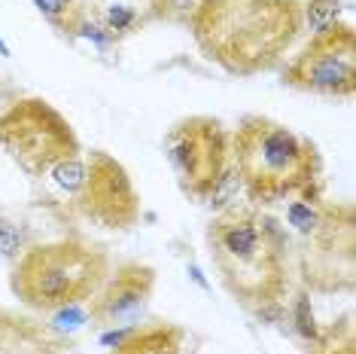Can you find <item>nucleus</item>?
<instances>
[{
    "label": "nucleus",
    "mask_w": 356,
    "mask_h": 354,
    "mask_svg": "<svg viewBox=\"0 0 356 354\" xmlns=\"http://www.w3.org/2000/svg\"><path fill=\"white\" fill-rule=\"evenodd\" d=\"M207 251L222 287L247 311L289 293V238L262 208H229L207 223Z\"/></svg>",
    "instance_id": "nucleus-2"
},
{
    "label": "nucleus",
    "mask_w": 356,
    "mask_h": 354,
    "mask_svg": "<svg viewBox=\"0 0 356 354\" xmlns=\"http://www.w3.org/2000/svg\"><path fill=\"white\" fill-rule=\"evenodd\" d=\"M95 19L101 22L104 31H107L113 40H119V43H122L125 37L140 34V31L152 22V15L134 10V6H128V3H107V6H101V10L95 13Z\"/></svg>",
    "instance_id": "nucleus-12"
},
{
    "label": "nucleus",
    "mask_w": 356,
    "mask_h": 354,
    "mask_svg": "<svg viewBox=\"0 0 356 354\" xmlns=\"http://www.w3.org/2000/svg\"><path fill=\"white\" fill-rule=\"evenodd\" d=\"M232 165L238 168L253 208H271L323 183L317 144L262 114L241 116L229 134Z\"/></svg>",
    "instance_id": "nucleus-3"
},
{
    "label": "nucleus",
    "mask_w": 356,
    "mask_h": 354,
    "mask_svg": "<svg viewBox=\"0 0 356 354\" xmlns=\"http://www.w3.org/2000/svg\"><path fill=\"white\" fill-rule=\"evenodd\" d=\"M46 177L64 211L83 217L92 226L122 232L140 220V196L131 174L107 150H92L86 156L76 153L58 162Z\"/></svg>",
    "instance_id": "nucleus-5"
},
{
    "label": "nucleus",
    "mask_w": 356,
    "mask_h": 354,
    "mask_svg": "<svg viewBox=\"0 0 356 354\" xmlns=\"http://www.w3.org/2000/svg\"><path fill=\"white\" fill-rule=\"evenodd\" d=\"M74 40H86L98 55H113L119 49V40H113L107 31H104L101 22L95 19V13H88V10L83 13V19H79V25L74 31Z\"/></svg>",
    "instance_id": "nucleus-17"
},
{
    "label": "nucleus",
    "mask_w": 356,
    "mask_h": 354,
    "mask_svg": "<svg viewBox=\"0 0 356 354\" xmlns=\"http://www.w3.org/2000/svg\"><path fill=\"white\" fill-rule=\"evenodd\" d=\"M286 315H289V327L296 330V336L305 345L314 348V345L323 342V333H326V330L317 324V315H314V305H311V293L307 291H298L293 296V305L286 309Z\"/></svg>",
    "instance_id": "nucleus-14"
},
{
    "label": "nucleus",
    "mask_w": 356,
    "mask_h": 354,
    "mask_svg": "<svg viewBox=\"0 0 356 354\" xmlns=\"http://www.w3.org/2000/svg\"><path fill=\"white\" fill-rule=\"evenodd\" d=\"M207 61L229 77H256L277 64L302 34L298 0H201L189 22Z\"/></svg>",
    "instance_id": "nucleus-1"
},
{
    "label": "nucleus",
    "mask_w": 356,
    "mask_h": 354,
    "mask_svg": "<svg viewBox=\"0 0 356 354\" xmlns=\"http://www.w3.org/2000/svg\"><path fill=\"white\" fill-rule=\"evenodd\" d=\"M344 324H347V318L341 321V327ZM341 327L326 330V333H323V342L314 345L311 354H356V348H353V330H350V333H344V339H338Z\"/></svg>",
    "instance_id": "nucleus-20"
},
{
    "label": "nucleus",
    "mask_w": 356,
    "mask_h": 354,
    "mask_svg": "<svg viewBox=\"0 0 356 354\" xmlns=\"http://www.w3.org/2000/svg\"><path fill=\"white\" fill-rule=\"evenodd\" d=\"M353 229L356 211L353 205H332L326 223L320 232H314L307 241V251L302 254V278L311 291L335 293L350 291L353 284Z\"/></svg>",
    "instance_id": "nucleus-9"
},
{
    "label": "nucleus",
    "mask_w": 356,
    "mask_h": 354,
    "mask_svg": "<svg viewBox=\"0 0 356 354\" xmlns=\"http://www.w3.org/2000/svg\"><path fill=\"white\" fill-rule=\"evenodd\" d=\"M0 150L19 171L40 180L58 162L83 153V144L55 104L37 95H19L0 110Z\"/></svg>",
    "instance_id": "nucleus-6"
},
{
    "label": "nucleus",
    "mask_w": 356,
    "mask_h": 354,
    "mask_svg": "<svg viewBox=\"0 0 356 354\" xmlns=\"http://www.w3.org/2000/svg\"><path fill=\"white\" fill-rule=\"evenodd\" d=\"M341 0H307V3H302V28L311 31V37L323 34V31L335 28L341 22Z\"/></svg>",
    "instance_id": "nucleus-15"
},
{
    "label": "nucleus",
    "mask_w": 356,
    "mask_h": 354,
    "mask_svg": "<svg viewBox=\"0 0 356 354\" xmlns=\"http://www.w3.org/2000/svg\"><path fill=\"white\" fill-rule=\"evenodd\" d=\"M244 190V183H241V174L238 168L229 162V168L220 174V180L213 183V190H210V196L204 199V205H210L213 211H229L238 202V192Z\"/></svg>",
    "instance_id": "nucleus-16"
},
{
    "label": "nucleus",
    "mask_w": 356,
    "mask_h": 354,
    "mask_svg": "<svg viewBox=\"0 0 356 354\" xmlns=\"http://www.w3.org/2000/svg\"><path fill=\"white\" fill-rule=\"evenodd\" d=\"M19 95H22V92H15V88H10V86L0 83V110H3L6 104H13L15 98H19Z\"/></svg>",
    "instance_id": "nucleus-21"
},
{
    "label": "nucleus",
    "mask_w": 356,
    "mask_h": 354,
    "mask_svg": "<svg viewBox=\"0 0 356 354\" xmlns=\"http://www.w3.org/2000/svg\"><path fill=\"white\" fill-rule=\"evenodd\" d=\"M31 3H34V10L43 15L46 22H49L52 31H58L61 37L74 40V31L86 13L83 0H31Z\"/></svg>",
    "instance_id": "nucleus-13"
},
{
    "label": "nucleus",
    "mask_w": 356,
    "mask_h": 354,
    "mask_svg": "<svg viewBox=\"0 0 356 354\" xmlns=\"http://www.w3.org/2000/svg\"><path fill=\"white\" fill-rule=\"evenodd\" d=\"M0 55H10V46H6L3 40H0Z\"/></svg>",
    "instance_id": "nucleus-22"
},
{
    "label": "nucleus",
    "mask_w": 356,
    "mask_h": 354,
    "mask_svg": "<svg viewBox=\"0 0 356 354\" xmlns=\"http://www.w3.org/2000/svg\"><path fill=\"white\" fill-rule=\"evenodd\" d=\"M110 278V256L79 238L43 241L13 260L10 291L28 309L52 315L67 305H86Z\"/></svg>",
    "instance_id": "nucleus-4"
},
{
    "label": "nucleus",
    "mask_w": 356,
    "mask_h": 354,
    "mask_svg": "<svg viewBox=\"0 0 356 354\" xmlns=\"http://www.w3.org/2000/svg\"><path fill=\"white\" fill-rule=\"evenodd\" d=\"M25 247H31L28 232L22 229L19 223H13L10 217L0 214V256H3V260H19V256L25 254Z\"/></svg>",
    "instance_id": "nucleus-19"
},
{
    "label": "nucleus",
    "mask_w": 356,
    "mask_h": 354,
    "mask_svg": "<svg viewBox=\"0 0 356 354\" xmlns=\"http://www.w3.org/2000/svg\"><path fill=\"white\" fill-rule=\"evenodd\" d=\"M152 291H156V269L152 266L140 260L119 263L116 272H110V278L104 281L101 291L86 302L88 321L101 327H122L125 321L137 318L147 309Z\"/></svg>",
    "instance_id": "nucleus-10"
},
{
    "label": "nucleus",
    "mask_w": 356,
    "mask_h": 354,
    "mask_svg": "<svg viewBox=\"0 0 356 354\" xmlns=\"http://www.w3.org/2000/svg\"><path fill=\"white\" fill-rule=\"evenodd\" d=\"M201 0H149V15L152 19H165L171 25H186L189 28L192 15H195Z\"/></svg>",
    "instance_id": "nucleus-18"
},
{
    "label": "nucleus",
    "mask_w": 356,
    "mask_h": 354,
    "mask_svg": "<svg viewBox=\"0 0 356 354\" xmlns=\"http://www.w3.org/2000/svg\"><path fill=\"white\" fill-rule=\"evenodd\" d=\"M186 330L171 321H149V324L122 327L119 342L110 354H183Z\"/></svg>",
    "instance_id": "nucleus-11"
},
{
    "label": "nucleus",
    "mask_w": 356,
    "mask_h": 354,
    "mask_svg": "<svg viewBox=\"0 0 356 354\" xmlns=\"http://www.w3.org/2000/svg\"><path fill=\"white\" fill-rule=\"evenodd\" d=\"M283 86L320 98L350 101L356 95V31L344 22L314 34L283 68Z\"/></svg>",
    "instance_id": "nucleus-8"
},
{
    "label": "nucleus",
    "mask_w": 356,
    "mask_h": 354,
    "mask_svg": "<svg viewBox=\"0 0 356 354\" xmlns=\"http://www.w3.org/2000/svg\"><path fill=\"white\" fill-rule=\"evenodd\" d=\"M165 159L180 183L183 196L204 202L220 180V174L232 162L229 132L216 116H183L165 132L161 141Z\"/></svg>",
    "instance_id": "nucleus-7"
}]
</instances>
